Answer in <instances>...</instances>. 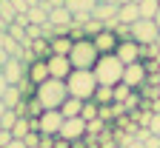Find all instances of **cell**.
Wrapping results in <instances>:
<instances>
[{
  "mask_svg": "<svg viewBox=\"0 0 160 148\" xmlns=\"http://www.w3.org/2000/svg\"><path fill=\"white\" fill-rule=\"evenodd\" d=\"M126 148H143V142H140V140H132V142H129Z\"/></svg>",
  "mask_w": 160,
  "mask_h": 148,
  "instance_id": "ab89813d",
  "label": "cell"
},
{
  "mask_svg": "<svg viewBox=\"0 0 160 148\" xmlns=\"http://www.w3.org/2000/svg\"><path fill=\"white\" fill-rule=\"evenodd\" d=\"M9 57H12V54H9V51H6L3 46H0V69H3V66H6V63H9Z\"/></svg>",
  "mask_w": 160,
  "mask_h": 148,
  "instance_id": "8d00e7d4",
  "label": "cell"
},
{
  "mask_svg": "<svg viewBox=\"0 0 160 148\" xmlns=\"http://www.w3.org/2000/svg\"><path fill=\"white\" fill-rule=\"evenodd\" d=\"M60 125H63V114L60 111H43L37 117V131L46 134V137H57Z\"/></svg>",
  "mask_w": 160,
  "mask_h": 148,
  "instance_id": "52a82bcc",
  "label": "cell"
},
{
  "mask_svg": "<svg viewBox=\"0 0 160 148\" xmlns=\"http://www.w3.org/2000/svg\"><path fill=\"white\" fill-rule=\"evenodd\" d=\"M157 94H160V83H157Z\"/></svg>",
  "mask_w": 160,
  "mask_h": 148,
  "instance_id": "7bdbcfd3",
  "label": "cell"
},
{
  "mask_svg": "<svg viewBox=\"0 0 160 148\" xmlns=\"http://www.w3.org/2000/svg\"><path fill=\"white\" fill-rule=\"evenodd\" d=\"M26 17H29V23L43 26V23H49V9H46L43 3H37V6H32V9L26 12Z\"/></svg>",
  "mask_w": 160,
  "mask_h": 148,
  "instance_id": "ac0fdd59",
  "label": "cell"
},
{
  "mask_svg": "<svg viewBox=\"0 0 160 148\" xmlns=\"http://www.w3.org/2000/svg\"><path fill=\"white\" fill-rule=\"evenodd\" d=\"M14 122H17V114H14V108H9L3 117H0V128H9V131H12Z\"/></svg>",
  "mask_w": 160,
  "mask_h": 148,
  "instance_id": "f1b7e54d",
  "label": "cell"
},
{
  "mask_svg": "<svg viewBox=\"0 0 160 148\" xmlns=\"http://www.w3.org/2000/svg\"><path fill=\"white\" fill-rule=\"evenodd\" d=\"M154 23H157V29H160V9H157V14H154Z\"/></svg>",
  "mask_w": 160,
  "mask_h": 148,
  "instance_id": "b9f144b4",
  "label": "cell"
},
{
  "mask_svg": "<svg viewBox=\"0 0 160 148\" xmlns=\"http://www.w3.org/2000/svg\"><path fill=\"white\" fill-rule=\"evenodd\" d=\"M114 34H117V40H132V26L129 23H117Z\"/></svg>",
  "mask_w": 160,
  "mask_h": 148,
  "instance_id": "4dcf8cb0",
  "label": "cell"
},
{
  "mask_svg": "<svg viewBox=\"0 0 160 148\" xmlns=\"http://www.w3.org/2000/svg\"><path fill=\"white\" fill-rule=\"evenodd\" d=\"M143 148H160V137H157V134L146 137V140H143Z\"/></svg>",
  "mask_w": 160,
  "mask_h": 148,
  "instance_id": "836d02e7",
  "label": "cell"
},
{
  "mask_svg": "<svg viewBox=\"0 0 160 148\" xmlns=\"http://www.w3.org/2000/svg\"><path fill=\"white\" fill-rule=\"evenodd\" d=\"M6 111H9V108H6V103H3V100H0V117H3Z\"/></svg>",
  "mask_w": 160,
  "mask_h": 148,
  "instance_id": "60d3db41",
  "label": "cell"
},
{
  "mask_svg": "<svg viewBox=\"0 0 160 148\" xmlns=\"http://www.w3.org/2000/svg\"><path fill=\"white\" fill-rule=\"evenodd\" d=\"M83 31H86V37H94V34H100V31H103V20H97V17H92L89 23L83 26Z\"/></svg>",
  "mask_w": 160,
  "mask_h": 148,
  "instance_id": "4316f807",
  "label": "cell"
},
{
  "mask_svg": "<svg viewBox=\"0 0 160 148\" xmlns=\"http://www.w3.org/2000/svg\"><path fill=\"white\" fill-rule=\"evenodd\" d=\"M92 43H94V49L100 51V54H114V49H117V43H120V40H117V34L114 31H100V34H94L92 37Z\"/></svg>",
  "mask_w": 160,
  "mask_h": 148,
  "instance_id": "7c38bea8",
  "label": "cell"
},
{
  "mask_svg": "<svg viewBox=\"0 0 160 148\" xmlns=\"http://www.w3.org/2000/svg\"><path fill=\"white\" fill-rule=\"evenodd\" d=\"M103 131H106V122L100 120V117H94V120H89V122H86V140H89V142H92L94 137H100Z\"/></svg>",
  "mask_w": 160,
  "mask_h": 148,
  "instance_id": "7402d4cb",
  "label": "cell"
},
{
  "mask_svg": "<svg viewBox=\"0 0 160 148\" xmlns=\"http://www.w3.org/2000/svg\"><path fill=\"white\" fill-rule=\"evenodd\" d=\"M157 34H160V29H157L154 20H149V17H137L134 23H132V40L140 43V46L157 43Z\"/></svg>",
  "mask_w": 160,
  "mask_h": 148,
  "instance_id": "5b68a950",
  "label": "cell"
},
{
  "mask_svg": "<svg viewBox=\"0 0 160 148\" xmlns=\"http://www.w3.org/2000/svg\"><path fill=\"white\" fill-rule=\"evenodd\" d=\"M57 137L66 142H77L80 137H86V120L83 117H63V125H60Z\"/></svg>",
  "mask_w": 160,
  "mask_h": 148,
  "instance_id": "8992f818",
  "label": "cell"
},
{
  "mask_svg": "<svg viewBox=\"0 0 160 148\" xmlns=\"http://www.w3.org/2000/svg\"><path fill=\"white\" fill-rule=\"evenodd\" d=\"M0 100L6 103V108H14V105L23 100V94H20V88H17V86H9V88L3 91V97H0Z\"/></svg>",
  "mask_w": 160,
  "mask_h": 148,
  "instance_id": "cb8c5ba5",
  "label": "cell"
},
{
  "mask_svg": "<svg viewBox=\"0 0 160 148\" xmlns=\"http://www.w3.org/2000/svg\"><path fill=\"white\" fill-rule=\"evenodd\" d=\"M134 3H137L140 17H149V20H154V14L160 9V0H134Z\"/></svg>",
  "mask_w": 160,
  "mask_h": 148,
  "instance_id": "ffe728a7",
  "label": "cell"
},
{
  "mask_svg": "<svg viewBox=\"0 0 160 148\" xmlns=\"http://www.w3.org/2000/svg\"><path fill=\"white\" fill-rule=\"evenodd\" d=\"M149 131H152V134H160V111H154V114H152V122H149Z\"/></svg>",
  "mask_w": 160,
  "mask_h": 148,
  "instance_id": "d6a6232c",
  "label": "cell"
},
{
  "mask_svg": "<svg viewBox=\"0 0 160 148\" xmlns=\"http://www.w3.org/2000/svg\"><path fill=\"white\" fill-rule=\"evenodd\" d=\"M0 71H3V77H6V83H9V86H17V83L29 74V66H26L23 60H17V57H9V63H6V66L0 69Z\"/></svg>",
  "mask_w": 160,
  "mask_h": 148,
  "instance_id": "9c48e42d",
  "label": "cell"
},
{
  "mask_svg": "<svg viewBox=\"0 0 160 148\" xmlns=\"http://www.w3.org/2000/svg\"><path fill=\"white\" fill-rule=\"evenodd\" d=\"M97 57H100V51L94 49L92 37L74 40V46H72V51H69V63H72V69H94Z\"/></svg>",
  "mask_w": 160,
  "mask_h": 148,
  "instance_id": "277c9868",
  "label": "cell"
},
{
  "mask_svg": "<svg viewBox=\"0 0 160 148\" xmlns=\"http://www.w3.org/2000/svg\"><path fill=\"white\" fill-rule=\"evenodd\" d=\"M132 91H134V88H129L126 83H117V86H114V103H126V97H129Z\"/></svg>",
  "mask_w": 160,
  "mask_h": 148,
  "instance_id": "83f0119b",
  "label": "cell"
},
{
  "mask_svg": "<svg viewBox=\"0 0 160 148\" xmlns=\"http://www.w3.org/2000/svg\"><path fill=\"white\" fill-rule=\"evenodd\" d=\"M157 46H160V34H157Z\"/></svg>",
  "mask_w": 160,
  "mask_h": 148,
  "instance_id": "ee69618b",
  "label": "cell"
},
{
  "mask_svg": "<svg viewBox=\"0 0 160 148\" xmlns=\"http://www.w3.org/2000/svg\"><path fill=\"white\" fill-rule=\"evenodd\" d=\"M97 117L103 120V122H109V120L114 117V111H112V105H100V111H97Z\"/></svg>",
  "mask_w": 160,
  "mask_h": 148,
  "instance_id": "1f68e13d",
  "label": "cell"
},
{
  "mask_svg": "<svg viewBox=\"0 0 160 148\" xmlns=\"http://www.w3.org/2000/svg\"><path fill=\"white\" fill-rule=\"evenodd\" d=\"M49 46H52V54H63V57H69V51H72V46H74V40H72L69 34H54V37L49 40Z\"/></svg>",
  "mask_w": 160,
  "mask_h": 148,
  "instance_id": "4fadbf2b",
  "label": "cell"
},
{
  "mask_svg": "<svg viewBox=\"0 0 160 148\" xmlns=\"http://www.w3.org/2000/svg\"><path fill=\"white\" fill-rule=\"evenodd\" d=\"M117 9H120V3H109V0H97V6H94L92 17H97V20H112V17H117Z\"/></svg>",
  "mask_w": 160,
  "mask_h": 148,
  "instance_id": "5bb4252c",
  "label": "cell"
},
{
  "mask_svg": "<svg viewBox=\"0 0 160 148\" xmlns=\"http://www.w3.org/2000/svg\"><path fill=\"white\" fill-rule=\"evenodd\" d=\"M29 80L34 83V86H40L43 80H49V66H46V60H34V63H29Z\"/></svg>",
  "mask_w": 160,
  "mask_h": 148,
  "instance_id": "9a60e30c",
  "label": "cell"
},
{
  "mask_svg": "<svg viewBox=\"0 0 160 148\" xmlns=\"http://www.w3.org/2000/svg\"><path fill=\"white\" fill-rule=\"evenodd\" d=\"M12 140H14V137H12V131H9V128H0V148H3L6 142H12Z\"/></svg>",
  "mask_w": 160,
  "mask_h": 148,
  "instance_id": "d590c367",
  "label": "cell"
},
{
  "mask_svg": "<svg viewBox=\"0 0 160 148\" xmlns=\"http://www.w3.org/2000/svg\"><path fill=\"white\" fill-rule=\"evenodd\" d=\"M146 69H143V60H137V63H129V66L123 69V80H120V83H126V86L129 88H140V86H143V83H146Z\"/></svg>",
  "mask_w": 160,
  "mask_h": 148,
  "instance_id": "ba28073f",
  "label": "cell"
},
{
  "mask_svg": "<svg viewBox=\"0 0 160 148\" xmlns=\"http://www.w3.org/2000/svg\"><path fill=\"white\" fill-rule=\"evenodd\" d=\"M40 3H43V6L52 12V9H60V6H66V0H40Z\"/></svg>",
  "mask_w": 160,
  "mask_h": 148,
  "instance_id": "e575fe53",
  "label": "cell"
},
{
  "mask_svg": "<svg viewBox=\"0 0 160 148\" xmlns=\"http://www.w3.org/2000/svg\"><path fill=\"white\" fill-rule=\"evenodd\" d=\"M34 97H37V103H40V105H43V111H60V105H63V100L69 97L66 80H54V77L43 80V83L37 86Z\"/></svg>",
  "mask_w": 160,
  "mask_h": 148,
  "instance_id": "6da1fadb",
  "label": "cell"
},
{
  "mask_svg": "<svg viewBox=\"0 0 160 148\" xmlns=\"http://www.w3.org/2000/svg\"><path fill=\"white\" fill-rule=\"evenodd\" d=\"M80 111H83V100H77V97H66L63 105H60L63 117H80Z\"/></svg>",
  "mask_w": 160,
  "mask_h": 148,
  "instance_id": "e0dca14e",
  "label": "cell"
},
{
  "mask_svg": "<svg viewBox=\"0 0 160 148\" xmlns=\"http://www.w3.org/2000/svg\"><path fill=\"white\" fill-rule=\"evenodd\" d=\"M94 6H97V0H66V9L72 12V14H80V12H94Z\"/></svg>",
  "mask_w": 160,
  "mask_h": 148,
  "instance_id": "44dd1931",
  "label": "cell"
},
{
  "mask_svg": "<svg viewBox=\"0 0 160 148\" xmlns=\"http://www.w3.org/2000/svg\"><path fill=\"white\" fill-rule=\"evenodd\" d=\"M140 17V12H137V3L134 0H129V3H120V9H117V20L120 23H134V20Z\"/></svg>",
  "mask_w": 160,
  "mask_h": 148,
  "instance_id": "2e32d148",
  "label": "cell"
},
{
  "mask_svg": "<svg viewBox=\"0 0 160 148\" xmlns=\"http://www.w3.org/2000/svg\"><path fill=\"white\" fill-rule=\"evenodd\" d=\"M46 66H49V77H54V80H66L69 71H72V63H69V57H63V54H52V57L46 60Z\"/></svg>",
  "mask_w": 160,
  "mask_h": 148,
  "instance_id": "30bf717a",
  "label": "cell"
},
{
  "mask_svg": "<svg viewBox=\"0 0 160 148\" xmlns=\"http://www.w3.org/2000/svg\"><path fill=\"white\" fill-rule=\"evenodd\" d=\"M97 77L92 69H72L69 77H66V88H69V97H77V100H92L94 91H97Z\"/></svg>",
  "mask_w": 160,
  "mask_h": 148,
  "instance_id": "7a4b0ae2",
  "label": "cell"
},
{
  "mask_svg": "<svg viewBox=\"0 0 160 148\" xmlns=\"http://www.w3.org/2000/svg\"><path fill=\"white\" fill-rule=\"evenodd\" d=\"M114 54L120 57V63L123 66H129V63H137L140 60V43H134V40H120Z\"/></svg>",
  "mask_w": 160,
  "mask_h": 148,
  "instance_id": "8fae6325",
  "label": "cell"
},
{
  "mask_svg": "<svg viewBox=\"0 0 160 148\" xmlns=\"http://www.w3.org/2000/svg\"><path fill=\"white\" fill-rule=\"evenodd\" d=\"M157 137H160V134H157Z\"/></svg>",
  "mask_w": 160,
  "mask_h": 148,
  "instance_id": "f6af8a7d",
  "label": "cell"
},
{
  "mask_svg": "<svg viewBox=\"0 0 160 148\" xmlns=\"http://www.w3.org/2000/svg\"><path fill=\"white\" fill-rule=\"evenodd\" d=\"M3 148H26V145H23V140H12V142H6Z\"/></svg>",
  "mask_w": 160,
  "mask_h": 148,
  "instance_id": "74e56055",
  "label": "cell"
},
{
  "mask_svg": "<svg viewBox=\"0 0 160 148\" xmlns=\"http://www.w3.org/2000/svg\"><path fill=\"white\" fill-rule=\"evenodd\" d=\"M29 131H32V125H29V117H17V122L12 125V137H14V140H23Z\"/></svg>",
  "mask_w": 160,
  "mask_h": 148,
  "instance_id": "603a6c76",
  "label": "cell"
},
{
  "mask_svg": "<svg viewBox=\"0 0 160 148\" xmlns=\"http://www.w3.org/2000/svg\"><path fill=\"white\" fill-rule=\"evenodd\" d=\"M40 114H43V105L37 103V97H32V100H26V117H32V120H37Z\"/></svg>",
  "mask_w": 160,
  "mask_h": 148,
  "instance_id": "484cf974",
  "label": "cell"
},
{
  "mask_svg": "<svg viewBox=\"0 0 160 148\" xmlns=\"http://www.w3.org/2000/svg\"><path fill=\"white\" fill-rule=\"evenodd\" d=\"M123 69L126 66L120 63L117 54H100L92 71H94V77H97L100 86H117V83L123 80Z\"/></svg>",
  "mask_w": 160,
  "mask_h": 148,
  "instance_id": "3957f363",
  "label": "cell"
},
{
  "mask_svg": "<svg viewBox=\"0 0 160 148\" xmlns=\"http://www.w3.org/2000/svg\"><path fill=\"white\" fill-rule=\"evenodd\" d=\"M97 111H100V105H97L94 100H83V111H80V117H83L86 122H89V120H94V117H97Z\"/></svg>",
  "mask_w": 160,
  "mask_h": 148,
  "instance_id": "d4e9b609",
  "label": "cell"
},
{
  "mask_svg": "<svg viewBox=\"0 0 160 148\" xmlns=\"http://www.w3.org/2000/svg\"><path fill=\"white\" fill-rule=\"evenodd\" d=\"M97 105H112L114 103V86H97L94 97H92Z\"/></svg>",
  "mask_w": 160,
  "mask_h": 148,
  "instance_id": "d6986e66",
  "label": "cell"
},
{
  "mask_svg": "<svg viewBox=\"0 0 160 148\" xmlns=\"http://www.w3.org/2000/svg\"><path fill=\"white\" fill-rule=\"evenodd\" d=\"M9 88V83H6V77H3V71H0V97H3V91Z\"/></svg>",
  "mask_w": 160,
  "mask_h": 148,
  "instance_id": "f35d334b",
  "label": "cell"
},
{
  "mask_svg": "<svg viewBox=\"0 0 160 148\" xmlns=\"http://www.w3.org/2000/svg\"><path fill=\"white\" fill-rule=\"evenodd\" d=\"M23 145L26 148H40V131H29L23 137Z\"/></svg>",
  "mask_w": 160,
  "mask_h": 148,
  "instance_id": "f546056e",
  "label": "cell"
}]
</instances>
